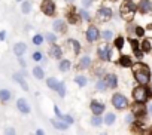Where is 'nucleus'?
<instances>
[{
  "instance_id": "20",
  "label": "nucleus",
  "mask_w": 152,
  "mask_h": 135,
  "mask_svg": "<svg viewBox=\"0 0 152 135\" xmlns=\"http://www.w3.org/2000/svg\"><path fill=\"white\" fill-rule=\"evenodd\" d=\"M12 79H14L15 82H18L20 86H21L24 91H28V89H30V88H28V83L26 82V79H24V76H23L21 73H15V74L12 76Z\"/></svg>"
},
{
  "instance_id": "46",
  "label": "nucleus",
  "mask_w": 152,
  "mask_h": 135,
  "mask_svg": "<svg viewBox=\"0 0 152 135\" xmlns=\"http://www.w3.org/2000/svg\"><path fill=\"white\" fill-rule=\"evenodd\" d=\"M18 62H20V65H21V67H24V69H26V65H27V64H26V61H24V58H23V56H20V58H18Z\"/></svg>"
},
{
  "instance_id": "12",
  "label": "nucleus",
  "mask_w": 152,
  "mask_h": 135,
  "mask_svg": "<svg viewBox=\"0 0 152 135\" xmlns=\"http://www.w3.org/2000/svg\"><path fill=\"white\" fill-rule=\"evenodd\" d=\"M90 108H91V111H93V114H97V116H102V114L104 113V108H106V105H104L103 103H100V101H97V100H94V101H91V104H90Z\"/></svg>"
},
{
  "instance_id": "39",
  "label": "nucleus",
  "mask_w": 152,
  "mask_h": 135,
  "mask_svg": "<svg viewBox=\"0 0 152 135\" xmlns=\"http://www.w3.org/2000/svg\"><path fill=\"white\" fill-rule=\"evenodd\" d=\"M54 113H55V117L57 119H60V120H63V113H61V110H60V107L57 105V104H54Z\"/></svg>"
},
{
  "instance_id": "51",
  "label": "nucleus",
  "mask_w": 152,
  "mask_h": 135,
  "mask_svg": "<svg viewBox=\"0 0 152 135\" xmlns=\"http://www.w3.org/2000/svg\"><path fill=\"white\" fill-rule=\"evenodd\" d=\"M110 2H118V0H110Z\"/></svg>"
},
{
  "instance_id": "32",
  "label": "nucleus",
  "mask_w": 152,
  "mask_h": 135,
  "mask_svg": "<svg viewBox=\"0 0 152 135\" xmlns=\"http://www.w3.org/2000/svg\"><path fill=\"white\" fill-rule=\"evenodd\" d=\"M96 89H97L99 92H106V91H107V86H106V83H104L103 77L97 79V82H96Z\"/></svg>"
},
{
  "instance_id": "5",
  "label": "nucleus",
  "mask_w": 152,
  "mask_h": 135,
  "mask_svg": "<svg viewBox=\"0 0 152 135\" xmlns=\"http://www.w3.org/2000/svg\"><path fill=\"white\" fill-rule=\"evenodd\" d=\"M85 39L88 43H96L100 39V30L96 24H90L85 30Z\"/></svg>"
},
{
  "instance_id": "37",
  "label": "nucleus",
  "mask_w": 152,
  "mask_h": 135,
  "mask_svg": "<svg viewBox=\"0 0 152 135\" xmlns=\"http://www.w3.org/2000/svg\"><path fill=\"white\" fill-rule=\"evenodd\" d=\"M31 58H33V61H34V62H40V61L43 59V55H42V52H40V51H34V52L31 53Z\"/></svg>"
},
{
  "instance_id": "47",
  "label": "nucleus",
  "mask_w": 152,
  "mask_h": 135,
  "mask_svg": "<svg viewBox=\"0 0 152 135\" xmlns=\"http://www.w3.org/2000/svg\"><path fill=\"white\" fill-rule=\"evenodd\" d=\"M36 135H45V131L43 129H37L36 131Z\"/></svg>"
},
{
  "instance_id": "3",
  "label": "nucleus",
  "mask_w": 152,
  "mask_h": 135,
  "mask_svg": "<svg viewBox=\"0 0 152 135\" xmlns=\"http://www.w3.org/2000/svg\"><path fill=\"white\" fill-rule=\"evenodd\" d=\"M112 52H113V49L110 48V45L107 42H103L97 46V56L103 62H107L112 59Z\"/></svg>"
},
{
  "instance_id": "41",
  "label": "nucleus",
  "mask_w": 152,
  "mask_h": 135,
  "mask_svg": "<svg viewBox=\"0 0 152 135\" xmlns=\"http://www.w3.org/2000/svg\"><path fill=\"white\" fill-rule=\"evenodd\" d=\"M96 2V0H81V3H82V8H85V9H88L93 3Z\"/></svg>"
},
{
  "instance_id": "4",
  "label": "nucleus",
  "mask_w": 152,
  "mask_h": 135,
  "mask_svg": "<svg viewBox=\"0 0 152 135\" xmlns=\"http://www.w3.org/2000/svg\"><path fill=\"white\" fill-rule=\"evenodd\" d=\"M149 97H151V92L143 85H140V86L133 89V98H134L136 103H146L149 100Z\"/></svg>"
},
{
  "instance_id": "9",
  "label": "nucleus",
  "mask_w": 152,
  "mask_h": 135,
  "mask_svg": "<svg viewBox=\"0 0 152 135\" xmlns=\"http://www.w3.org/2000/svg\"><path fill=\"white\" fill-rule=\"evenodd\" d=\"M103 80H104L107 89H115L118 86V76L115 73H106L103 76Z\"/></svg>"
},
{
  "instance_id": "14",
  "label": "nucleus",
  "mask_w": 152,
  "mask_h": 135,
  "mask_svg": "<svg viewBox=\"0 0 152 135\" xmlns=\"http://www.w3.org/2000/svg\"><path fill=\"white\" fill-rule=\"evenodd\" d=\"M48 53H49V56H51V58H54V59H61V56H63L61 46H58L57 43H52V45H51V48L48 49Z\"/></svg>"
},
{
  "instance_id": "23",
  "label": "nucleus",
  "mask_w": 152,
  "mask_h": 135,
  "mask_svg": "<svg viewBox=\"0 0 152 135\" xmlns=\"http://www.w3.org/2000/svg\"><path fill=\"white\" fill-rule=\"evenodd\" d=\"M31 9H33V2L31 0H23L21 2V12L24 15H30Z\"/></svg>"
},
{
  "instance_id": "50",
  "label": "nucleus",
  "mask_w": 152,
  "mask_h": 135,
  "mask_svg": "<svg viewBox=\"0 0 152 135\" xmlns=\"http://www.w3.org/2000/svg\"><path fill=\"white\" fill-rule=\"evenodd\" d=\"M15 2H18V3H21V2H23V0H15Z\"/></svg>"
},
{
  "instance_id": "36",
  "label": "nucleus",
  "mask_w": 152,
  "mask_h": 135,
  "mask_svg": "<svg viewBox=\"0 0 152 135\" xmlns=\"http://www.w3.org/2000/svg\"><path fill=\"white\" fill-rule=\"evenodd\" d=\"M57 94H58L60 98H64V97H66V83H64V82H60L58 89H57Z\"/></svg>"
},
{
  "instance_id": "30",
  "label": "nucleus",
  "mask_w": 152,
  "mask_h": 135,
  "mask_svg": "<svg viewBox=\"0 0 152 135\" xmlns=\"http://www.w3.org/2000/svg\"><path fill=\"white\" fill-rule=\"evenodd\" d=\"M31 42H33V45L40 46V45L45 42V36H43V34H40V33H36V34L31 37Z\"/></svg>"
},
{
  "instance_id": "44",
  "label": "nucleus",
  "mask_w": 152,
  "mask_h": 135,
  "mask_svg": "<svg viewBox=\"0 0 152 135\" xmlns=\"http://www.w3.org/2000/svg\"><path fill=\"white\" fill-rule=\"evenodd\" d=\"M133 120H134V114L133 113H128L127 116H125V123H133Z\"/></svg>"
},
{
  "instance_id": "17",
  "label": "nucleus",
  "mask_w": 152,
  "mask_h": 135,
  "mask_svg": "<svg viewBox=\"0 0 152 135\" xmlns=\"http://www.w3.org/2000/svg\"><path fill=\"white\" fill-rule=\"evenodd\" d=\"M70 69H72V61L67 58H61L58 62V70L61 73H67V71H70Z\"/></svg>"
},
{
  "instance_id": "7",
  "label": "nucleus",
  "mask_w": 152,
  "mask_h": 135,
  "mask_svg": "<svg viewBox=\"0 0 152 135\" xmlns=\"http://www.w3.org/2000/svg\"><path fill=\"white\" fill-rule=\"evenodd\" d=\"M96 18H97V21H100V22H109V21L113 18V11H112L110 8H107V6H103V8H100V9L97 11Z\"/></svg>"
},
{
  "instance_id": "16",
  "label": "nucleus",
  "mask_w": 152,
  "mask_h": 135,
  "mask_svg": "<svg viewBox=\"0 0 152 135\" xmlns=\"http://www.w3.org/2000/svg\"><path fill=\"white\" fill-rule=\"evenodd\" d=\"M93 64V61H91V56L88 55V53H85V55H82L81 58H79V62H78V69L79 70H87L88 67Z\"/></svg>"
},
{
  "instance_id": "48",
  "label": "nucleus",
  "mask_w": 152,
  "mask_h": 135,
  "mask_svg": "<svg viewBox=\"0 0 152 135\" xmlns=\"http://www.w3.org/2000/svg\"><path fill=\"white\" fill-rule=\"evenodd\" d=\"M148 113L152 116V104H149V107H148Z\"/></svg>"
},
{
  "instance_id": "18",
  "label": "nucleus",
  "mask_w": 152,
  "mask_h": 135,
  "mask_svg": "<svg viewBox=\"0 0 152 135\" xmlns=\"http://www.w3.org/2000/svg\"><path fill=\"white\" fill-rule=\"evenodd\" d=\"M146 111H148V108L143 105V103H136L134 107H133V114H134V117H142Z\"/></svg>"
},
{
  "instance_id": "10",
  "label": "nucleus",
  "mask_w": 152,
  "mask_h": 135,
  "mask_svg": "<svg viewBox=\"0 0 152 135\" xmlns=\"http://www.w3.org/2000/svg\"><path fill=\"white\" fill-rule=\"evenodd\" d=\"M137 11L143 15L146 14H151L152 12V2L151 0H140L139 5H137Z\"/></svg>"
},
{
  "instance_id": "35",
  "label": "nucleus",
  "mask_w": 152,
  "mask_h": 135,
  "mask_svg": "<svg viewBox=\"0 0 152 135\" xmlns=\"http://www.w3.org/2000/svg\"><path fill=\"white\" fill-rule=\"evenodd\" d=\"M140 49H142V52H151V49H152L151 42H149L148 39H145V40L142 42V45H140Z\"/></svg>"
},
{
  "instance_id": "11",
  "label": "nucleus",
  "mask_w": 152,
  "mask_h": 135,
  "mask_svg": "<svg viewBox=\"0 0 152 135\" xmlns=\"http://www.w3.org/2000/svg\"><path fill=\"white\" fill-rule=\"evenodd\" d=\"M52 30L54 33H64L67 30V24L63 18H55L52 22Z\"/></svg>"
},
{
  "instance_id": "34",
  "label": "nucleus",
  "mask_w": 152,
  "mask_h": 135,
  "mask_svg": "<svg viewBox=\"0 0 152 135\" xmlns=\"http://www.w3.org/2000/svg\"><path fill=\"white\" fill-rule=\"evenodd\" d=\"M91 125H93V126H96V128L102 126V125H103V119H102V116L93 114V116H91Z\"/></svg>"
},
{
  "instance_id": "15",
  "label": "nucleus",
  "mask_w": 152,
  "mask_h": 135,
  "mask_svg": "<svg viewBox=\"0 0 152 135\" xmlns=\"http://www.w3.org/2000/svg\"><path fill=\"white\" fill-rule=\"evenodd\" d=\"M17 108H18V111L23 113V114H28V113L31 111V108H30L27 100H24V98H18V100H17Z\"/></svg>"
},
{
  "instance_id": "1",
  "label": "nucleus",
  "mask_w": 152,
  "mask_h": 135,
  "mask_svg": "<svg viewBox=\"0 0 152 135\" xmlns=\"http://www.w3.org/2000/svg\"><path fill=\"white\" fill-rule=\"evenodd\" d=\"M133 69V74H134V79L139 85H148L151 82V70L149 67L145 65L143 62H137V64H133L131 65Z\"/></svg>"
},
{
  "instance_id": "33",
  "label": "nucleus",
  "mask_w": 152,
  "mask_h": 135,
  "mask_svg": "<svg viewBox=\"0 0 152 135\" xmlns=\"http://www.w3.org/2000/svg\"><path fill=\"white\" fill-rule=\"evenodd\" d=\"M45 40L48 42V43H57V40H58V37H57V34L54 33V31H48L46 34H45Z\"/></svg>"
},
{
  "instance_id": "21",
  "label": "nucleus",
  "mask_w": 152,
  "mask_h": 135,
  "mask_svg": "<svg viewBox=\"0 0 152 135\" xmlns=\"http://www.w3.org/2000/svg\"><path fill=\"white\" fill-rule=\"evenodd\" d=\"M49 122H51V125H52L55 129H58V131H67V129H69V125H67L66 122L60 120V119H51Z\"/></svg>"
},
{
  "instance_id": "27",
  "label": "nucleus",
  "mask_w": 152,
  "mask_h": 135,
  "mask_svg": "<svg viewBox=\"0 0 152 135\" xmlns=\"http://www.w3.org/2000/svg\"><path fill=\"white\" fill-rule=\"evenodd\" d=\"M75 83L79 88H84L88 85V77H85L84 74H78V76H75Z\"/></svg>"
},
{
  "instance_id": "13",
  "label": "nucleus",
  "mask_w": 152,
  "mask_h": 135,
  "mask_svg": "<svg viewBox=\"0 0 152 135\" xmlns=\"http://www.w3.org/2000/svg\"><path fill=\"white\" fill-rule=\"evenodd\" d=\"M12 52H14V55H17L18 58L23 56V55L27 52V43H26V42H17V43L12 46Z\"/></svg>"
},
{
  "instance_id": "22",
  "label": "nucleus",
  "mask_w": 152,
  "mask_h": 135,
  "mask_svg": "<svg viewBox=\"0 0 152 135\" xmlns=\"http://www.w3.org/2000/svg\"><path fill=\"white\" fill-rule=\"evenodd\" d=\"M31 73H33V77L37 79V80L45 79V70H43V67H40V65H34L33 70H31Z\"/></svg>"
},
{
  "instance_id": "28",
  "label": "nucleus",
  "mask_w": 152,
  "mask_h": 135,
  "mask_svg": "<svg viewBox=\"0 0 152 135\" xmlns=\"http://www.w3.org/2000/svg\"><path fill=\"white\" fill-rule=\"evenodd\" d=\"M58 85H60V82H58L57 77H48V79H46V86H48L51 91H57V89H58Z\"/></svg>"
},
{
  "instance_id": "25",
  "label": "nucleus",
  "mask_w": 152,
  "mask_h": 135,
  "mask_svg": "<svg viewBox=\"0 0 152 135\" xmlns=\"http://www.w3.org/2000/svg\"><path fill=\"white\" fill-rule=\"evenodd\" d=\"M115 120H116V116H115V113H112V111L106 113L104 117H103V123H104L106 126H112V125L115 123Z\"/></svg>"
},
{
  "instance_id": "43",
  "label": "nucleus",
  "mask_w": 152,
  "mask_h": 135,
  "mask_svg": "<svg viewBox=\"0 0 152 135\" xmlns=\"http://www.w3.org/2000/svg\"><path fill=\"white\" fill-rule=\"evenodd\" d=\"M134 33H136V36H137V37H143L145 30H143L142 27H139V25H137V27H136V30H134Z\"/></svg>"
},
{
  "instance_id": "45",
  "label": "nucleus",
  "mask_w": 152,
  "mask_h": 135,
  "mask_svg": "<svg viewBox=\"0 0 152 135\" xmlns=\"http://www.w3.org/2000/svg\"><path fill=\"white\" fill-rule=\"evenodd\" d=\"M6 39V30H2L0 31V42H3Z\"/></svg>"
},
{
  "instance_id": "42",
  "label": "nucleus",
  "mask_w": 152,
  "mask_h": 135,
  "mask_svg": "<svg viewBox=\"0 0 152 135\" xmlns=\"http://www.w3.org/2000/svg\"><path fill=\"white\" fill-rule=\"evenodd\" d=\"M3 135H17V131H15V128H6L5 129V132H3Z\"/></svg>"
},
{
  "instance_id": "26",
  "label": "nucleus",
  "mask_w": 152,
  "mask_h": 135,
  "mask_svg": "<svg viewBox=\"0 0 152 135\" xmlns=\"http://www.w3.org/2000/svg\"><path fill=\"white\" fill-rule=\"evenodd\" d=\"M78 15H79V18H81L82 21H85V22H90V21H91V14H90L88 9H85V8L78 9Z\"/></svg>"
},
{
  "instance_id": "2",
  "label": "nucleus",
  "mask_w": 152,
  "mask_h": 135,
  "mask_svg": "<svg viewBox=\"0 0 152 135\" xmlns=\"http://www.w3.org/2000/svg\"><path fill=\"white\" fill-rule=\"evenodd\" d=\"M136 11H137V5L133 2V0H125V2H122V5L119 8L121 18L125 19V21H131L134 18Z\"/></svg>"
},
{
  "instance_id": "40",
  "label": "nucleus",
  "mask_w": 152,
  "mask_h": 135,
  "mask_svg": "<svg viewBox=\"0 0 152 135\" xmlns=\"http://www.w3.org/2000/svg\"><path fill=\"white\" fill-rule=\"evenodd\" d=\"M63 122H66L67 125H73L75 120H73V117H72L70 114H64V116H63Z\"/></svg>"
},
{
  "instance_id": "24",
  "label": "nucleus",
  "mask_w": 152,
  "mask_h": 135,
  "mask_svg": "<svg viewBox=\"0 0 152 135\" xmlns=\"http://www.w3.org/2000/svg\"><path fill=\"white\" fill-rule=\"evenodd\" d=\"M67 45L70 46V49H73V53H81V49H82V46H81V43L76 40V39H69L67 40Z\"/></svg>"
},
{
  "instance_id": "29",
  "label": "nucleus",
  "mask_w": 152,
  "mask_h": 135,
  "mask_svg": "<svg viewBox=\"0 0 152 135\" xmlns=\"http://www.w3.org/2000/svg\"><path fill=\"white\" fill-rule=\"evenodd\" d=\"M11 98H12V92L9 89H0V101L8 103Z\"/></svg>"
},
{
  "instance_id": "19",
  "label": "nucleus",
  "mask_w": 152,
  "mask_h": 135,
  "mask_svg": "<svg viewBox=\"0 0 152 135\" xmlns=\"http://www.w3.org/2000/svg\"><path fill=\"white\" fill-rule=\"evenodd\" d=\"M100 37L103 39V42H110V40H113L115 39V33H113V30H109V28H104V30H102L100 31Z\"/></svg>"
},
{
  "instance_id": "49",
  "label": "nucleus",
  "mask_w": 152,
  "mask_h": 135,
  "mask_svg": "<svg viewBox=\"0 0 152 135\" xmlns=\"http://www.w3.org/2000/svg\"><path fill=\"white\" fill-rule=\"evenodd\" d=\"M66 2H67V3H72V5H73V2H75V0H66Z\"/></svg>"
},
{
  "instance_id": "31",
  "label": "nucleus",
  "mask_w": 152,
  "mask_h": 135,
  "mask_svg": "<svg viewBox=\"0 0 152 135\" xmlns=\"http://www.w3.org/2000/svg\"><path fill=\"white\" fill-rule=\"evenodd\" d=\"M119 65H122V67H131L133 65V61H131V58L130 56H127V55H122V56H119Z\"/></svg>"
},
{
  "instance_id": "38",
  "label": "nucleus",
  "mask_w": 152,
  "mask_h": 135,
  "mask_svg": "<svg viewBox=\"0 0 152 135\" xmlns=\"http://www.w3.org/2000/svg\"><path fill=\"white\" fill-rule=\"evenodd\" d=\"M115 48L116 49H122V46H124V37L122 36H118V37H115Z\"/></svg>"
},
{
  "instance_id": "8",
  "label": "nucleus",
  "mask_w": 152,
  "mask_h": 135,
  "mask_svg": "<svg viewBox=\"0 0 152 135\" xmlns=\"http://www.w3.org/2000/svg\"><path fill=\"white\" fill-rule=\"evenodd\" d=\"M40 11H42V14H45L46 17H54L55 12H57L55 2H54V0H43V2L40 3Z\"/></svg>"
},
{
  "instance_id": "6",
  "label": "nucleus",
  "mask_w": 152,
  "mask_h": 135,
  "mask_svg": "<svg viewBox=\"0 0 152 135\" xmlns=\"http://www.w3.org/2000/svg\"><path fill=\"white\" fill-rule=\"evenodd\" d=\"M112 105H113L116 110H125V108L128 107V100H127L125 95L116 92V94L112 95Z\"/></svg>"
}]
</instances>
